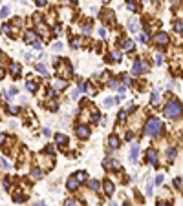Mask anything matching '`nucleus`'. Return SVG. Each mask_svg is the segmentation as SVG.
Listing matches in <instances>:
<instances>
[{"label":"nucleus","instance_id":"obj_41","mask_svg":"<svg viewBox=\"0 0 183 206\" xmlns=\"http://www.w3.org/2000/svg\"><path fill=\"white\" fill-rule=\"evenodd\" d=\"M163 179H165L163 175H157V177H156V184H161V183H163Z\"/></svg>","mask_w":183,"mask_h":206},{"label":"nucleus","instance_id":"obj_19","mask_svg":"<svg viewBox=\"0 0 183 206\" xmlns=\"http://www.w3.org/2000/svg\"><path fill=\"white\" fill-rule=\"evenodd\" d=\"M75 179H77V183H84V181H86V173L84 172H77L75 173Z\"/></svg>","mask_w":183,"mask_h":206},{"label":"nucleus","instance_id":"obj_37","mask_svg":"<svg viewBox=\"0 0 183 206\" xmlns=\"http://www.w3.org/2000/svg\"><path fill=\"white\" fill-rule=\"evenodd\" d=\"M123 82H125V84H130V77H128L126 73H123Z\"/></svg>","mask_w":183,"mask_h":206},{"label":"nucleus","instance_id":"obj_11","mask_svg":"<svg viewBox=\"0 0 183 206\" xmlns=\"http://www.w3.org/2000/svg\"><path fill=\"white\" fill-rule=\"evenodd\" d=\"M55 140H57V144H61V146H66V144H68V137H66V135H62V133H57L55 135Z\"/></svg>","mask_w":183,"mask_h":206},{"label":"nucleus","instance_id":"obj_33","mask_svg":"<svg viewBox=\"0 0 183 206\" xmlns=\"http://www.w3.org/2000/svg\"><path fill=\"white\" fill-rule=\"evenodd\" d=\"M7 109H9V113H17V111H18V108H17V106H11V104L7 106Z\"/></svg>","mask_w":183,"mask_h":206},{"label":"nucleus","instance_id":"obj_35","mask_svg":"<svg viewBox=\"0 0 183 206\" xmlns=\"http://www.w3.org/2000/svg\"><path fill=\"white\" fill-rule=\"evenodd\" d=\"M99 37H103V38L106 37V29L105 28H99Z\"/></svg>","mask_w":183,"mask_h":206},{"label":"nucleus","instance_id":"obj_59","mask_svg":"<svg viewBox=\"0 0 183 206\" xmlns=\"http://www.w3.org/2000/svg\"><path fill=\"white\" fill-rule=\"evenodd\" d=\"M0 57H2V51H0Z\"/></svg>","mask_w":183,"mask_h":206},{"label":"nucleus","instance_id":"obj_34","mask_svg":"<svg viewBox=\"0 0 183 206\" xmlns=\"http://www.w3.org/2000/svg\"><path fill=\"white\" fill-rule=\"evenodd\" d=\"M163 55H156V64H163Z\"/></svg>","mask_w":183,"mask_h":206},{"label":"nucleus","instance_id":"obj_57","mask_svg":"<svg viewBox=\"0 0 183 206\" xmlns=\"http://www.w3.org/2000/svg\"><path fill=\"white\" fill-rule=\"evenodd\" d=\"M72 2H73V4H75V2H77V0H72Z\"/></svg>","mask_w":183,"mask_h":206},{"label":"nucleus","instance_id":"obj_46","mask_svg":"<svg viewBox=\"0 0 183 206\" xmlns=\"http://www.w3.org/2000/svg\"><path fill=\"white\" fill-rule=\"evenodd\" d=\"M92 31V26H90V24H88V26H84V33L88 35V33H90Z\"/></svg>","mask_w":183,"mask_h":206},{"label":"nucleus","instance_id":"obj_53","mask_svg":"<svg viewBox=\"0 0 183 206\" xmlns=\"http://www.w3.org/2000/svg\"><path fill=\"white\" fill-rule=\"evenodd\" d=\"M33 206H46V204H44V203H35Z\"/></svg>","mask_w":183,"mask_h":206},{"label":"nucleus","instance_id":"obj_50","mask_svg":"<svg viewBox=\"0 0 183 206\" xmlns=\"http://www.w3.org/2000/svg\"><path fill=\"white\" fill-rule=\"evenodd\" d=\"M66 206H75V203L73 201H66Z\"/></svg>","mask_w":183,"mask_h":206},{"label":"nucleus","instance_id":"obj_26","mask_svg":"<svg viewBox=\"0 0 183 206\" xmlns=\"http://www.w3.org/2000/svg\"><path fill=\"white\" fill-rule=\"evenodd\" d=\"M26 88L29 89V91H35V88H37V84H35V82H31V80H28V82H26Z\"/></svg>","mask_w":183,"mask_h":206},{"label":"nucleus","instance_id":"obj_21","mask_svg":"<svg viewBox=\"0 0 183 206\" xmlns=\"http://www.w3.org/2000/svg\"><path fill=\"white\" fill-rule=\"evenodd\" d=\"M88 188L93 190V192H97V190H99V183H97V181H90V183H88Z\"/></svg>","mask_w":183,"mask_h":206},{"label":"nucleus","instance_id":"obj_15","mask_svg":"<svg viewBox=\"0 0 183 206\" xmlns=\"http://www.w3.org/2000/svg\"><path fill=\"white\" fill-rule=\"evenodd\" d=\"M128 29H130L132 33L137 31V20H136V17H132L130 20H128Z\"/></svg>","mask_w":183,"mask_h":206},{"label":"nucleus","instance_id":"obj_7","mask_svg":"<svg viewBox=\"0 0 183 206\" xmlns=\"http://www.w3.org/2000/svg\"><path fill=\"white\" fill-rule=\"evenodd\" d=\"M137 155H139V148H137L136 144H134V146L130 148V153H128V157H130L132 162H136V160H137Z\"/></svg>","mask_w":183,"mask_h":206},{"label":"nucleus","instance_id":"obj_43","mask_svg":"<svg viewBox=\"0 0 183 206\" xmlns=\"http://www.w3.org/2000/svg\"><path fill=\"white\" fill-rule=\"evenodd\" d=\"M35 2H37V6H41V7L46 6V0H35Z\"/></svg>","mask_w":183,"mask_h":206},{"label":"nucleus","instance_id":"obj_10","mask_svg":"<svg viewBox=\"0 0 183 206\" xmlns=\"http://www.w3.org/2000/svg\"><path fill=\"white\" fill-rule=\"evenodd\" d=\"M66 88V80H55V82H53V89H55V91H62V89Z\"/></svg>","mask_w":183,"mask_h":206},{"label":"nucleus","instance_id":"obj_27","mask_svg":"<svg viewBox=\"0 0 183 206\" xmlns=\"http://www.w3.org/2000/svg\"><path fill=\"white\" fill-rule=\"evenodd\" d=\"M112 58H113V62H121V53L119 51H113L112 53Z\"/></svg>","mask_w":183,"mask_h":206},{"label":"nucleus","instance_id":"obj_47","mask_svg":"<svg viewBox=\"0 0 183 206\" xmlns=\"http://www.w3.org/2000/svg\"><path fill=\"white\" fill-rule=\"evenodd\" d=\"M46 152H48V153H53L55 150H53V146H46Z\"/></svg>","mask_w":183,"mask_h":206},{"label":"nucleus","instance_id":"obj_48","mask_svg":"<svg viewBox=\"0 0 183 206\" xmlns=\"http://www.w3.org/2000/svg\"><path fill=\"white\" fill-rule=\"evenodd\" d=\"M4 188H6V190L9 188V181H7V179H4Z\"/></svg>","mask_w":183,"mask_h":206},{"label":"nucleus","instance_id":"obj_52","mask_svg":"<svg viewBox=\"0 0 183 206\" xmlns=\"http://www.w3.org/2000/svg\"><path fill=\"white\" fill-rule=\"evenodd\" d=\"M157 206H170V204H169V203H159Z\"/></svg>","mask_w":183,"mask_h":206},{"label":"nucleus","instance_id":"obj_25","mask_svg":"<svg viewBox=\"0 0 183 206\" xmlns=\"http://www.w3.org/2000/svg\"><path fill=\"white\" fill-rule=\"evenodd\" d=\"M174 29L178 33H183V22H180V20H178V22L174 24Z\"/></svg>","mask_w":183,"mask_h":206},{"label":"nucleus","instance_id":"obj_40","mask_svg":"<svg viewBox=\"0 0 183 206\" xmlns=\"http://www.w3.org/2000/svg\"><path fill=\"white\" fill-rule=\"evenodd\" d=\"M79 91H81V89H73V91H72V99H77L79 97Z\"/></svg>","mask_w":183,"mask_h":206},{"label":"nucleus","instance_id":"obj_30","mask_svg":"<svg viewBox=\"0 0 183 206\" xmlns=\"http://www.w3.org/2000/svg\"><path fill=\"white\" fill-rule=\"evenodd\" d=\"M9 91H6V95L7 97H13V95H17V88H7Z\"/></svg>","mask_w":183,"mask_h":206},{"label":"nucleus","instance_id":"obj_28","mask_svg":"<svg viewBox=\"0 0 183 206\" xmlns=\"http://www.w3.org/2000/svg\"><path fill=\"white\" fill-rule=\"evenodd\" d=\"M2 31L7 35V37H13V33H11V28L9 26H2Z\"/></svg>","mask_w":183,"mask_h":206},{"label":"nucleus","instance_id":"obj_6","mask_svg":"<svg viewBox=\"0 0 183 206\" xmlns=\"http://www.w3.org/2000/svg\"><path fill=\"white\" fill-rule=\"evenodd\" d=\"M108 146H110V150H117L119 148V139H117V135H110L108 137Z\"/></svg>","mask_w":183,"mask_h":206},{"label":"nucleus","instance_id":"obj_5","mask_svg":"<svg viewBox=\"0 0 183 206\" xmlns=\"http://www.w3.org/2000/svg\"><path fill=\"white\" fill-rule=\"evenodd\" d=\"M156 42L157 44H159V46H167V44H169V35H167V33H157L156 35Z\"/></svg>","mask_w":183,"mask_h":206},{"label":"nucleus","instance_id":"obj_49","mask_svg":"<svg viewBox=\"0 0 183 206\" xmlns=\"http://www.w3.org/2000/svg\"><path fill=\"white\" fill-rule=\"evenodd\" d=\"M44 135H46V137H49V135H51V132H49L48 128H44Z\"/></svg>","mask_w":183,"mask_h":206},{"label":"nucleus","instance_id":"obj_44","mask_svg":"<svg viewBox=\"0 0 183 206\" xmlns=\"http://www.w3.org/2000/svg\"><path fill=\"white\" fill-rule=\"evenodd\" d=\"M174 155H176V152L170 148V150H169V159H174Z\"/></svg>","mask_w":183,"mask_h":206},{"label":"nucleus","instance_id":"obj_4","mask_svg":"<svg viewBox=\"0 0 183 206\" xmlns=\"http://www.w3.org/2000/svg\"><path fill=\"white\" fill-rule=\"evenodd\" d=\"M75 132H77V135H79L81 139H84V137H88V135H90V128L84 126V124H79Z\"/></svg>","mask_w":183,"mask_h":206},{"label":"nucleus","instance_id":"obj_16","mask_svg":"<svg viewBox=\"0 0 183 206\" xmlns=\"http://www.w3.org/2000/svg\"><path fill=\"white\" fill-rule=\"evenodd\" d=\"M11 75L13 77H20V66L18 64H11Z\"/></svg>","mask_w":183,"mask_h":206},{"label":"nucleus","instance_id":"obj_12","mask_svg":"<svg viewBox=\"0 0 183 206\" xmlns=\"http://www.w3.org/2000/svg\"><path fill=\"white\" fill-rule=\"evenodd\" d=\"M77 184H79V183H77V179H73V177H72V179H68L66 188L70 190V192H75V190H77Z\"/></svg>","mask_w":183,"mask_h":206},{"label":"nucleus","instance_id":"obj_3","mask_svg":"<svg viewBox=\"0 0 183 206\" xmlns=\"http://www.w3.org/2000/svg\"><path fill=\"white\" fill-rule=\"evenodd\" d=\"M147 160L152 166H157V150L156 148H148L147 150Z\"/></svg>","mask_w":183,"mask_h":206},{"label":"nucleus","instance_id":"obj_18","mask_svg":"<svg viewBox=\"0 0 183 206\" xmlns=\"http://www.w3.org/2000/svg\"><path fill=\"white\" fill-rule=\"evenodd\" d=\"M159 104V93H157V89L152 91V106H157Z\"/></svg>","mask_w":183,"mask_h":206},{"label":"nucleus","instance_id":"obj_24","mask_svg":"<svg viewBox=\"0 0 183 206\" xmlns=\"http://www.w3.org/2000/svg\"><path fill=\"white\" fill-rule=\"evenodd\" d=\"M81 44H82V42H81V38H72V48H75V49H77V48H81Z\"/></svg>","mask_w":183,"mask_h":206},{"label":"nucleus","instance_id":"obj_36","mask_svg":"<svg viewBox=\"0 0 183 206\" xmlns=\"http://www.w3.org/2000/svg\"><path fill=\"white\" fill-rule=\"evenodd\" d=\"M119 120H121V122H125V120H126V111H121L119 113Z\"/></svg>","mask_w":183,"mask_h":206},{"label":"nucleus","instance_id":"obj_60","mask_svg":"<svg viewBox=\"0 0 183 206\" xmlns=\"http://www.w3.org/2000/svg\"><path fill=\"white\" fill-rule=\"evenodd\" d=\"M105 2H108V0H105Z\"/></svg>","mask_w":183,"mask_h":206},{"label":"nucleus","instance_id":"obj_56","mask_svg":"<svg viewBox=\"0 0 183 206\" xmlns=\"http://www.w3.org/2000/svg\"><path fill=\"white\" fill-rule=\"evenodd\" d=\"M110 206H117V204H115V203H112V204H110Z\"/></svg>","mask_w":183,"mask_h":206},{"label":"nucleus","instance_id":"obj_20","mask_svg":"<svg viewBox=\"0 0 183 206\" xmlns=\"http://www.w3.org/2000/svg\"><path fill=\"white\" fill-rule=\"evenodd\" d=\"M31 175H33L35 179H41V177H42V170H41V168H33V170H31Z\"/></svg>","mask_w":183,"mask_h":206},{"label":"nucleus","instance_id":"obj_32","mask_svg":"<svg viewBox=\"0 0 183 206\" xmlns=\"http://www.w3.org/2000/svg\"><path fill=\"white\" fill-rule=\"evenodd\" d=\"M24 199H26V197H24V195H20V193H17V195H15V201H17V203H22Z\"/></svg>","mask_w":183,"mask_h":206},{"label":"nucleus","instance_id":"obj_13","mask_svg":"<svg viewBox=\"0 0 183 206\" xmlns=\"http://www.w3.org/2000/svg\"><path fill=\"white\" fill-rule=\"evenodd\" d=\"M26 42H31V44H38V40H37V35L33 33V31H28V33H26Z\"/></svg>","mask_w":183,"mask_h":206},{"label":"nucleus","instance_id":"obj_22","mask_svg":"<svg viewBox=\"0 0 183 206\" xmlns=\"http://www.w3.org/2000/svg\"><path fill=\"white\" fill-rule=\"evenodd\" d=\"M7 15H9V7H7V6H4L2 9H0V18H6Z\"/></svg>","mask_w":183,"mask_h":206},{"label":"nucleus","instance_id":"obj_8","mask_svg":"<svg viewBox=\"0 0 183 206\" xmlns=\"http://www.w3.org/2000/svg\"><path fill=\"white\" fill-rule=\"evenodd\" d=\"M143 69H145V68H143L141 60H136V62H134V68H132V73H134V75H141Z\"/></svg>","mask_w":183,"mask_h":206},{"label":"nucleus","instance_id":"obj_17","mask_svg":"<svg viewBox=\"0 0 183 206\" xmlns=\"http://www.w3.org/2000/svg\"><path fill=\"white\" fill-rule=\"evenodd\" d=\"M123 49H125V51L134 49V42H132V40H123Z\"/></svg>","mask_w":183,"mask_h":206},{"label":"nucleus","instance_id":"obj_2","mask_svg":"<svg viewBox=\"0 0 183 206\" xmlns=\"http://www.w3.org/2000/svg\"><path fill=\"white\" fill-rule=\"evenodd\" d=\"M161 130H163V124H161L159 119L150 117V119L147 120V124H145V133L148 135V137H156V135H159Z\"/></svg>","mask_w":183,"mask_h":206},{"label":"nucleus","instance_id":"obj_45","mask_svg":"<svg viewBox=\"0 0 183 206\" xmlns=\"http://www.w3.org/2000/svg\"><path fill=\"white\" fill-rule=\"evenodd\" d=\"M139 40H141V42H147V40H148V35H141Z\"/></svg>","mask_w":183,"mask_h":206},{"label":"nucleus","instance_id":"obj_55","mask_svg":"<svg viewBox=\"0 0 183 206\" xmlns=\"http://www.w3.org/2000/svg\"><path fill=\"white\" fill-rule=\"evenodd\" d=\"M123 206H130V203H125V204H123Z\"/></svg>","mask_w":183,"mask_h":206},{"label":"nucleus","instance_id":"obj_51","mask_svg":"<svg viewBox=\"0 0 183 206\" xmlns=\"http://www.w3.org/2000/svg\"><path fill=\"white\" fill-rule=\"evenodd\" d=\"M4 139H6V137H4V135H2V133H0V144H2V142H4Z\"/></svg>","mask_w":183,"mask_h":206},{"label":"nucleus","instance_id":"obj_58","mask_svg":"<svg viewBox=\"0 0 183 206\" xmlns=\"http://www.w3.org/2000/svg\"><path fill=\"white\" fill-rule=\"evenodd\" d=\"M170 2H178V0H170Z\"/></svg>","mask_w":183,"mask_h":206},{"label":"nucleus","instance_id":"obj_23","mask_svg":"<svg viewBox=\"0 0 183 206\" xmlns=\"http://www.w3.org/2000/svg\"><path fill=\"white\" fill-rule=\"evenodd\" d=\"M35 68H37V71H38V73H42V75H44V77H46V75H48V69H46V68H44V66H42V64H37V66H35Z\"/></svg>","mask_w":183,"mask_h":206},{"label":"nucleus","instance_id":"obj_42","mask_svg":"<svg viewBox=\"0 0 183 206\" xmlns=\"http://www.w3.org/2000/svg\"><path fill=\"white\" fill-rule=\"evenodd\" d=\"M174 186H176V188L181 186V179H174Z\"/></svg>","mask_w":183,"mask_h":206},{"label":"nucleus","instance_id":"obj_38","mask_svg":"<svg viewBox=\"0 0 183 206\" xmlns=\"http://www.w3.org/2000/svg\"><path fill=\"white\" fill-rule=\"evenodd\" d=\"M126 7H128V9H132V11H136V9H137V6H136V4H132V2H128V4H126Z\"/></svg>","mask_w":183,"mask_h":206},{"label":"nucleus","instance_id":"obj_9","mask_svg":"<svg viewBox=\"0 0 183 206\" xmlns=\"http://www.w3.org/2000/svg\"><path fill=\"white\" fill-rule=\"evenodd\" d=\"M103 186H105V193H106V195H112L113 190H115V186H113L112 181H105V184H103Z\"/></svg>","mask_w":183,"mask_h":206},{"label":"nucleus","instance_id":"obj_29","mask_svg":"<svg viewBox=\"0 0 183 206\" xmlns=\"http://www.w3.org/2000/svg\"><path fill=\"white\" fill-rule=\"evenodd\" d=\"M0 166H2L4 170H9V162H7L6 159H0Z\"/></svg>","mask_w":183,"mask_h":206},{"label":"nucleus","instance_id":"obj_39","mask_svg":"<svg viewBox=\"0 0 183 206\" xmlns=\"http://www.w3.org/2000/svg\"><path fill=\"white\" fill-rule=\"evenodd\" d=\"M112 104H113V99H106V100H105V106H106V108H110Z\"/></svg>","mask_w":183,"mask_h":206},{"label":"nucleus","instance_id":"obj_1","mask_svg":"<svg viewBox=\"0 0 183 206\" xmlns=\"http://www.w3.org/2000/svg\"><path fill=\"white\" fill-rule=\"evenodd\" d=\"M165 117L167 119H180L183 115V106L181 102H178V100H170V102L165 104Z\"/></svg>","mask_w":183,"mask_h":206},{"label":"nucleus","instance_id":"obj_54","mask_svg":"<svg viewBox=\"0 0 183 206\" xmlns=\"http://www.w3.org/2000/svg\"><path fill=\"white\" fill-rule=\"evenodd\" d=\"M2 77H4V69L0 68V79H2Z\"/></svg>","mask_w":183,"mask_h":206},{"label":"nucleus","instance_id":"obj_31","mask_svg":"<svg viewBox=\"0 0 183 206\" xmlns=\"http://www.w3.org/2000/svg\"><path fill=\"white\" fill-rule=\"evenodd\" d=\"M53 51H62V44L61 42H55V44H53Z\"/></svg>","mask_w":183,"mask_h":206},{"label":"nucleus","instance_id":"obj_14","mask_svg":"<svg viewBox=\"0 0 183 206\" xmlns=\"http://www.w3.org/2000/svg\"><path fill=\"white\" fill-rule=\"evenodd\" d=\"M103 166L110 170V168H119V164H117L115 160H112V159H105V162H103Z\"/></svg>","mask_w":183,"mask_h":206}]
</instances>
